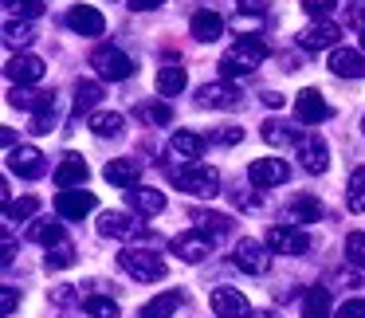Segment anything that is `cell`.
Wrapping results in <instances>:
<instances>
[{
  "instance_id": "cell-16",
  "label": "cell",
  "mask_w": 365,
  "mask_h": 318,
  "mask_svg": "<svg viewBox=\"0 0 365 318\" xmlns=\"http://www.w3.org/2000/svg\"><path fill=\"white\" fill-rule=\"evenodd\" d=\"M294 114H299V122H307V126H318V122L330 118V103L322 98V91L307 87L299 98H294Z\"/></svg>"
},
{
  "instance_id": "cell-21",
  "label": "cell",
  "mask_w": 365,
  "mask_h": 318,
  "mask_svg": "<svg viewBox=\"0 0 365 318\" xmlns=\"http://www.w3.org/2000/svg\"><path fill=\"white\" fill-rule=\"evenodd\" d=\"M103 177L110 185H118V189H134L138 181H142V161H134V158H114L110 165L103 169Z\"/></svg>"
},
{
  "instance_id": "cell-19",
  "label": "cell",
  "mask_w": 365,
  "mask_h": 318,
  "mask_svg": "<svg viewBox=\"0 0 365 318\" xmlns=\"http://www.w3.org/2000/svg\"><path fill=\"white\" fill-rule=\"evenodd\" d=\"M169 150H173V158H177V161L192 165V161H200V153L208 150V142L197 134V130H177L173 142H169Z\"/></svg>"
},
{
  "instance_id": "cell-38",
  "label": "cell",
  "mask_w": 365,
  "mask_h": 318,
  "mask_svg": "<svg viewBox=\"0 0 365 318\" xmlns=\"http://www.w3.org/2000/svg\"><path fill=\"white\" fill-rule=\"evenodd\" d=\"M138 118L153 122V126H169L173 122V111L165 103H138Z\"/></svg>"
},
{
  "instance_id": "cell-3",
  "label": "cell",
  "mask_w": 365,
  "mask_h": 318,
  "mask_svg": "<svg viewBox=\"0 0 365 318\" xmlns=\"http://www.w3.org/2000/svg\"><path fill=\"white\" fill-rule=\"evenodd\" d=\"M91 67L98 71V79H110V83H122L134 75V59L114 43H103V48L91 51Z\"/></svg>"
},
{
  "instance_id": "cell-10",
  "label": "cell",
  "mask_w": 365,
  "mask_h": 318,
  "mask_svg": "<svg viewBox=\"0 0 365 318\" xmlns=\"http://www.w3.org/2000/svg\"><path fill=\"white\" fill-rule=\"evenodd\" d=\"M197 103L208 106V111H236V106L244 103V95H240V87H232V83L224 79V83H205V87L197 91Z\"/></svg>"
},
{
  "instance_id": "cell-46",
  "label": "cell",
  "mask_w": 365,
  "mask_h": 318,
  "mask_svg": "<svg viewBox=\"0 0 365 318\" xmlns=\"http://www.w3.org/2000/svg\"><path fill=\"white\" fill-rule=\"evenodd\" d=\"M334 4H338V0H302V9H307L314 20H326V12H330Z\"/></svg>"
},
{
  "instance_id": "cell-48",
  "label": "cell",
  "mask_w": 365,
  "mask_h": 318,
  "mask_svg": "<svg viewBox=\"0 0 365 318\" xmlns=\"http://www.w3.org/2000/svg\"><path fill=\"white\" fill-rule=\"evenodd\" d=\"M236 9L240 12H255V16H259V12L267 9V0H236Z\"/></svg>"
},
{
  "instance_id": "cell-34",
  "label": "cell",
  "mask_w": 365,
  "mask_h": 318,
  "mask_svg": "<svg viewBox=\"0 0 365 318\" xmlns=\"http://www.w3.org/2000/svg\"><path fill=\"white\" fill-rule=\"evenodd\" d=\"M98 98H103V87L98 83H79L75 87V114H95V106H98Z\"/></svg>"
},
{
  "instance_id": "cell-14",
  "label": "cell",
  "mask_w": 365,
  "mask_h": 318,
  "mask_svg": "<svg viewBox=\"0 0 365 318\" xmlns=\"http://www.w3.org/2000/svg\"><path fill=\"white\" fill-rule=\"evenodd\" d=\"M208 302H212V314L216 318H247V314H252L247 299L236 291V287H216V291L208 294Z\"/></svg>"
},
{
  "instance_id": "cell-23",
  "label": "cell",
  "mask_w": 365,
  "mask_h": 318,
  "mask_svg": "<svg viewBox=\"0 0 365 318\" xmlns=\"http://www.w3.org/2000/svg\"><path fill=\"white\" fill-rule=\"evenodd\" d=\"M299 161H302V169H307V173H326V165H330V150H326L322 138H302Z\"/></svg>"
},
{
  "instance_id": "cell-55",
  "label": "cell",
  "mask_w": 365,
  "mask_h": 318,
  "mask_svg": "<svg viewBox=\"0 0 365 318\" xmlns=\"http://www.w3.org/2000/svg\"><path fill=\"white\" fill-rule=\"evenodd\" d=\"M361 130H365V122H361Z\"/></svg>"
},
{
  "instance_id": "cell-17",
  "label": "cell",
  "mask_w": 365,
  "mask_h": 318,
  "mask_svg": "<svg viewBox=\"0 0 365 318\" xmlns=\"http://www.w3.org/2000/svg\"><path fill=\"white\" fill-rule=\"evenodd\" d=\"M326 67H330L338 79H361L365 75V51H354V48H334L330 59H326Z\"/></svg>"
},
{
  "instance_id": "cell-47",
  "label": "cell",
  "mask_w": 365,
  "mask_h": 318,
  "mask_svg": "<svg viewBox=\"0 0 365 318\" xmlns=\"http://www.w3.org/2000/svg\"><path fill=\"white\" fill-rule=\"evenodd\" d=\"M12 310H16V287H4V291H0V314L9 318Z\"/></svg>"
},
{
  "instance_id": "cell-32",
  "label": "cell",
  "mask_w": 365,
  "mask_h": 318,
  "mask_svg": "<svg viewBox=\"0 0 365 318\" xmlns=\"http://www.w3.org/2000/svg\"><path fill=\"white\" fill-rule=\"evenodd\" d=\"M192 220L200 224V232H208V236H228L232 232V216H224V212H192Z\"/></svg>"
},
{
  "instance_id": "cell-8",
  "label": "cell",
  "mask_w": 365,
  "mask_h": 318,
  "mask_svg": "<svg viewBox=\"0 0 365 318\" xmlns=\"http://www.w3.org/2000/svg\"><path fill=\"white\" fill-rule=\"evenodd\" d=\"M9 169L24 181H36V177L48 173V158L36 145H16V150H9Z\"/></svg>"
},
{
  "instance_id": "cell-40",
  "label": "cell",
  "mask_w": 365,
  "mask_h": 318,
  "mask_svg": "<svg viewBox=\"0 0 365 318\" xmlns=\"http://www.w3.org/2000/svg\"><path fill=\"white\" fill-rule=\"evenodd\" d=\"M83 307H87L91 318H118V302H114V299H103V294H91Z\"/></svg>"
},
{
  "instance_id": "cell-52",
  "label": "cell",
  "mask_w": 365,
  "mask_h": 318,
  "mask_svg": "<svg viewBox=\"0 0 365 318\" xmlns=\"http://www.w3.org/2000/svg\"><path fill=\"white\" fill-rule=\"evenodd\" d=\"M0 142H4V150H16V134L12 130H0Z\"/></svg>"
},
{
  "instance_id": "cell-11",
  "label": "cell",
  "mask_w": 365,
  "mask_h": 318,
  "mask_svg": "<svg viewBox=\"0 0 365 318\" xmlns=\"http://www.w3.org/2000/svg\"><path fill=\"white\" fill-rule=\"evenodd\" d=\"M95 193H87V189H63L56 197V212H59V220H83L87 212H95Z\"/></svg>"
},
{
  "instance_id": "cell-24",
  "label": "cell",
  "mask_w": 365,
  "mask_h": 318,
  "mask_svg": "<svg viewBox=\"0 0 365 318\" xmlns=\"http://www.w3.org/2000/svg\"><path fill=\"white\" fill-rule=\"evenodd\" d=\"M126 200H130V208H138L142 216L165 212V193H158V189H142V185H134V189L126 193Z\"/></svg>"
},
{
  "instance_id": "cell-4",
  "label": "cell",
  "mask_w": 365,
  "mask_h": 318,
  "mask_svg": "<svg viewBox=\"0 0 365 318\" xmlns=\"http://www.w3.org/2000/svg\"><path fill=\"white\" fill-rule=\"evenodd\" d=\"M173 185L181 193H192V197H216V189H220V173L192 161V165L173 169Z\"/></svg>"
},
{
  "instance_id": "cell-7",
  "label": "cell",
  "mask_w": 365,
  "mask_h": 318,
  "mask_svg": "<svg viewBox=\"0 0 365 318\" xmlns=\"http://www.w3.org/2000/svg\"><path fill=\"white\" fill-rule=\"evenodd\" d=\"M267 247L275 255H302L310 247L307 232L302 228H291V224H271L267 228Z\"/></svg>"
},
{
  "instance_id": "cell-31",
  "label": "cell",
  "mask_w": 365,
  "mask_h": 318,
  "mask_svg": "<svg viewBox=\"0 0 365 318\" xmlns=\"http://www.w3.org/2000/svg\"><path fill=\"white\" fill-rule=\"evenodd\" d=\"M263 142H271V145H302V138H299V130L287 126V122H267V126H263Z\"/></svg>"
},
{
  "instance_id": "cell-29",
  "label": "cell",
  "mask_w": 365,
  "mask_h": 318,
  "mask_svg": "<svg viewBox=\"0 0 365 318\" xmlns=\"http://www.w3.org/2000/svg\"><path fill=\"white\" fill-rule=\"evenodd\" d=\"M177 307H181V294H177V291H165V294H158V299L145 302V307H142V318H173Z\"/></svg>"
},
{
  "instance_id": "cell-28",
  "label": "cell",
  "mask_w": 365,
  "mask_h": 318,
  "mask_svg": "<svg viewBox=\"0 0 365 318\" xmlns=\"http://www.w3.org/2000/svg\"><path fill=\"white\" fill-rule=\"evenodd\" d=\"M51 98L56 95H48V91H32V87H12L9 91V103L16 106V111H32V114L40 111V106H48Z\"/></svg>"
},
{
  "instance_id": "cell-30",
  "label": "cell",
  "mask_w": 365,
  "mask_h": 318,
  "mask_svg": "<svg viewBox=\"0 0 365 318\" xmlns=\"http://www.w3.org/2000/svg\"><path fill=\"white\" fill-rule=\"evenodd\" d=\"M322 212L326 208L318 205L314 197H294L291 200V220L294 224H314V220H322Z\"/></svg>"
},
{
  "instance_id": "cell-12",
  "label": "cell",
  "mask_w": 365,
  "mask_h": 318,
  "mask_svg": "<svg viewBox=\"0 0 365 318\" xmlns=\"http://www.w3.org/2000/svg\"><path fill=\"white\" fill-rule=\"evenodd\" d=\"M4 75H9L16 87H32V83H40L43 75H48V63H43L40 56H12L9 59V67H4Z\"/></svg>"
},
{
  "instance_id": "cell-51",
  "label": "cell",
  "mask_w": 365,
  "mask_h": 318,
  "mask_svg": "<svg viewBox=\"0 0 365 318\" xmlns=\"http://www.w3.org/2000/svg\"><path fill=\"white\" fill-rule=\"evenodd\" d=\"M263 103H267L271 111H279V106H283V95H279V91H267V95H263Z\"/></svg>"
},
{
  "instance_id": "cell-37",
  "label": "cell",
  "mask_w": 365,
  "mask_h": 318,
  "mask_svg": "<svg viewBox=\"0 0 365 318\" xmlns=\"http://www.w3.org/2000/svg\"><path fill=\"white\" fill-rule=\"evenodd\" d=\"M36 208H40V200H36V197L9 200V205H4V220H9V224H16V220H28V216H36Z\"/></svg>"
},
{
  "instance_id": "cell-22",
  "label": "cell",
  "mask_w": 365,
  "mask_h": 318,
  "mask_svg": "<svg viewBox=\"0 0 365 318\" xmlns=\"http://www.w3.org/2000/svg\"><path fill=\"white\" fill-rule=\"evenodd\" d=\"M87 173H91L87 161H83L79 153H67V158L56 165V185H59V189H83Z\"/></svg>"
},
{
  "instance_id": "cell-1",
  "label": "cell",
  "mask_w": 365,
  "mask_h": 318,
  "mask_svg": "<svg viewBox=\"0 0 365 318\" xmlns=\"http://www.w3.org/2000/svg\"><path fill=\"white\" fill-rule=\"evenodd\" d=\"M263 59H267V40H259V36H240L236 48H228L220 56V75L224 79H236V75H252L263 67Z\"/></svg>"
},
{
  "instance_id": "cell-13",
  "label": "cell",
  "mask_w": 365,
  "mask_h": 318,
  "mask_svg": "<svg viewBox=\"0 0 365 318\" xmlns=\"http://www.w3.org/2000/svg\"><path fill=\"white\" fill-rule=\"evenodd\" d=\"M287 177H291V169H287V161L279 158H259L247 165V181L255 185V189H271V185H283Z\"/></svg>"
},
{
  "instance_id": "cell-53",
  "label": "cell",
  "mask_w": 365,
  "mask_h": 318,
  "mask_svg": "<svg viewBox=\"0 0 365 318\" xmlns=\"http://www.w3.org/2000/svg\"><path fill=\"white\" fill-rule=\"evenodd\" d=\"M357 43H361V51H365V32H361V36H357Z\"/></svg>"
},
{
  "instance_id": "cell-9",
  "label": "cell",
  "mask_w": 365,
  "mask_h": 318,
  "mask_svg": "<svg viewBox=\"0 0 365 318\" xmlns=\"http://www.w3.org/2000/svg\"><path fill=\"white\" fill-rule=\"evenodd\" d=\"M98 236H106V240H142L145 224L134 220V216H126V212H103L98 216Z\"/></svg>"
},
{
  "instance_id": "cell-42",
  "label": "cell",
  "mask_w": 365,
  "mask_h": 318,
  "mask_svg": "<svg viewBox=\"0 0 365 318\" xmlns=\"http://www.w3.org/2000/svg\"><path fill=\"white\" fill-rule=\"evenodd\" d=\"M51 126H56V98L32 114V134H51Z\"/></svg>"
},
{
  "instance_id": "cell-5",
  "label": "cell",
  "mask_w": 365,
  "mask_h": 318,
  "mask_svg": "<svg viewBox=\"0 0 365 318\" xmlns=\"http://www.w3.org/2000/svg\"><path fill=\"white\" fill-rule=\"evenodd\" d=\"M232 263H236L244 275H263L271 267V247L259 244V240H240L232 247Z\"/></svg>"
},
{
  "instance_id": "cell-41",
  "label": "cell",
  "mask_w": 365,
  "mask_h": 318,
  "mask_svg": "<svg viewBox=\"0 0 365 318\" xmlns=\"http://www.w3.org/2000/svg\"><path fill=\"white\" fill-rule=\"evenodd\" d=\"M346 260L365 271V232H349L346 236Z\"/></svg>"
},
{
  "instance_id": "cell-18",
  "label": "cell",
  "mask_w": 365,
  "mask_h": 318,
  "mask_svg": "<svg viewBox=\"0 0 365 318\" xmlns=\"http://www.w3.org/2000/svg\"><path fill=\"white\" fill-rule=\"evenodd\" d=\"M67 28L79 36H103L106 32V20L98 9H91V4H75L71 12H67Z\"/></svg>"
},
{
  "instance_id": "cell-25",
  "label": "cell",
  "mask_w": 365,
  "mask_h": 318,
  "mask_svg": "<svg viewBox=\"0 0 365 318\" xmlns=\"http://www.w3.org/2000/svg\"><path fill=\"white\" fill-rule=\"evenodd\" d=\"M122 126H126V118H122L118 111H95V114L87 118V130H91L95 138H118Z\"/></svg>"
},
{
  "instance_id": "cell-2",
  "label": "cell",
  "mask_w": 365,
  "mask_h": 318,
  "mask_svg": "<svg viewBox=\"0 0 365 318\" xmlns=\"http://www.w3.org/2000/svg\"><path fill=\"white\" fill-rule=\"evenodd\" d=\"M122 271H130V275L138 279V283H158V279H165V260L161 255H153L150 247H126V252L118 255Z\"/></svg>"
},
{
  "instance_id": "cell-36",
  "label": "cell",
  "mask_w": 365,
  "mask_h": 318,
  "mask_svg": "<svg viewBox=\"0 0 365 318\" xmlns=\"http://www.w3.org/2000/svg\"><path fill=\"white\" fill-rule=\"evenodd\" d=\"M71 263H75V244L71 240H59V244L48 247V267L51 271H63V267H71Z\"/></svg>"
},
{
  "instance_id": "cell-35",
  "label": "cell",
  "mask_w": 365,
  "mask_h": 318,
  "mask_svg": "<svg viewBox=\"0 0 365 318\" xmlns=\"http://www.w3.org/2000/svg\"><path fill=\"white\" fill-rule=\"evenodd\" d=\"M28 236H32L36 244H43V247H51V244H59V240H67L63 228H59L56 220H36L32 228H28Z\"/></svg>"
},
{
  "instance_id": "cell-50",
  "label": "cell",
  "mask_w": 365,
  "mask_h": 318,
  "mask_svg": "<svg viewBox=\"0 0 365 318\" xmlns=\"http://www.w3.org/2000/svg\"><path fill=\"white\" fill-rule=\"evenodd\" d=\"M346 20H349V24H357V28L365 32V4H361V9H349V12H346Z\"/></svg>"
},
{
  "instance_id": "cell-44",
  "label": "cell",
  "mask_w": 365,
  "mask_h": 318,
  "mask_svg": "<svg viewBox=\"0 0 365 318\" xmlns=\"http://www.w3.org/2000/svg\"><path fill=\"white\" fill-rule=\"evenodd\" d=\"M208 138L220 142V145H236V142H244V130H240V126H216Z\"/></svg>"
},
{
  "instance_id": "cell-27",
  "label": "cell",
  "mask_w": 365,
  "mask_h": 318,
  "mask_svg": "<svg viewBox=\"0 0 365 318\" xmlns=\"http://www.w3.org/2000/svg\"><path fill=\"white\" fill-rule=\"evenodd\" d=\"M334 302H330V291L326 287H307L302 294V318H330Z\"/></svg>"
},
{
  "instance_id": "cell-49",
  "label": "cell",
  "mask_w": 365,
  "mask_h": 318,
  "mask_svg": "<svg viewBox=\"0 0 365 318\" xmlns=\"http://www.w3.org/2000/svg\"><path fill=\"white\" fill-rule=\"evenodd\" d=\"M165 0H130V9L134 12H153V9H161Z\"/></svg>"
},
{
  "instance_id": "cell-33",
  "label": "cell",
  "mask_w": 365,
  "mask_h": 318,
  "mask_svg": "<svg viewBox=\"0 0 365 318\" xmlns=\"http://www.w3.org/2000/svg\"><path fill=\"white\" fill-rule=\"evenodd\" d=\"M346 205H349V212H365V165H357L354 173H349Z\"/></svg>"
},
{
  "instance_id": "cell-45",
  "label": "cell",
  "mask_w": 365,
  "mask_h": 318,
  "mask_svg": "<svg viewBox=\"0 0 365 318\" xmlns=\"http://www.w3.org/2000/svg\"><path fill=\"white\" fill-rule=\"evenodd\" d=\"M334 318H365V299H346L334 310Z\"/></svg>"
},
{
  "instance_id": "cell-15",
  "label": "cell",
  "mask_w": 365,
  "mask_h": 318,
  "mask_svg": "<svg viewBox=\"0 0 365 318\" xmlns=\"http://www.w3.org/2000/svg\"><path fill=\"white\" fill-rule=\"evenodd\" d=\"M173 255H181L185 263H200L205 255H212V236L208 232H181V236L173 240Z\"/></svg>"
},
{
  "instance_id": "cell-54",
  "label": "cell",
  "mask_w": 365,
  "mask_h": 318,
  "mask_svg": "<svg viewBox=\"0 0 365 318\" xmlns=\"http://www.w3.org/2000/svg\"><path fill=\"white\" fill-rule=\"evenodd\" d=\"M247 318H275V314H247Z\"/></svg>"
},
{
  "instance_id": "cell-43",
  "label": "cell",
  "mask_w": 365,
  "mask_h": 318,
  "mask_svg": "<svg viewBox=\"0 0 365 318\" xmlns=\"http://www.w3.org/2000/svg\"><path fill=\"white\" fill-rule=\"evenodd\" d=\"M9 4H12V12H16V16H24V20L43 16V0H9Z\"/></svg>"
},
{
  "instance_id": "cell-6",
  "label": "cell",
  "mask_w": 365,
  "mask_h": 318,
  "mask_svg": "<svg viewBox=\"0 0 365 318\" xmlns=\"http://www.w3.org/2000/svg\"><path fill=\"white\" fill-rule=\"evenodd\" d=\"M338 40H341V28L334 24V20H314L310 28L299 32V48L302 51H334Z\"/></svg>"
},
{
  "instance_id": "cell-26",
  "label": "cell",
  "mask_w": 365,
  "mask_h": 318,
  "mask_svg": "<svg viewBox=\"0 0 365 318\" xmlns=\"http://www.w3.org/2000/svg\"><path fill=\"white\" fill-rule=\"evenodd\" d=\"M185 87H189V75H185V67H177V63H165V67L158 71V95H165V98H177Z\"/></svg>"
},
{
  "instance_id": "cell-39",
  "label": "cell",
  "mask_w": 365,
  "mask_h": 318,
  "mask_svg": "<svg viewBox=\"0 0 365 318\" xmlns=\"http://www.w3.org/2000/svg\"><path fill=\"white\" fill-rule=\"evenodd\" d=\"M36 40V32L28 24H16V20H9V24H4V43H9V48H28V43Z\"/></svg>"
},
{
  "instance_id": "cell-20",
  "label": "cell",
  "mask_w": 365,
  "mask_h": 318,
  "mask_svg": "<svg viewBox=\"0 0 365 318\" xmlns=\"http://www.w3.org/2000/svg\"><path fill=\"white\" fill-rule=\"evenodd\" d=\"M189 32H192V40H200V43H212V40H220V36H224V16H220V12H208V9H200V12H192V20H189Z\"/></svg>"
}]
</instances>
